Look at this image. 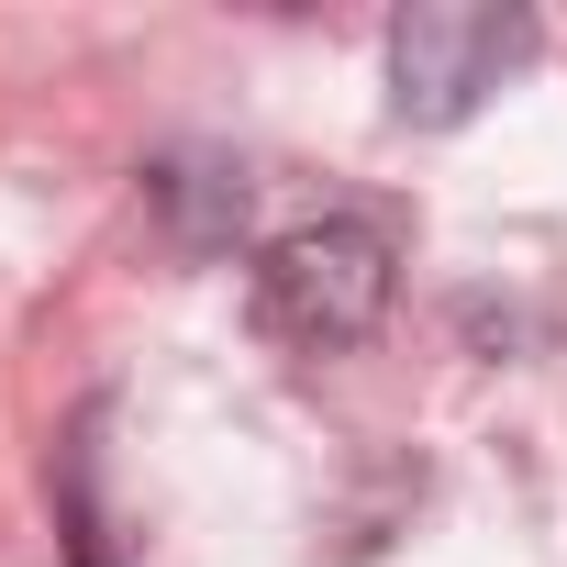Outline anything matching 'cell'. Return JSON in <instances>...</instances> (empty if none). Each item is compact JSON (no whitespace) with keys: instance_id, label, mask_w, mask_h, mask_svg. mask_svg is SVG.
Masks as SVG:
<instances>
[{"instance_id":"obj_1","label":"cell","mask_w":567,"mask_h":567,"mask_svg":"<svg viewBox=\"0 0 567 567\" xmlns=\"http://www.w3.org/2000/svg\"><path fill=\"white\" fill-rule=\"evenodd\" d=\"M390 290H401V256L368 212H323V223H290L267 256H256V323L301 357H346L390 323Z\"/></svg>"},{"instance_id":"obj_2","label":"cell","mask_w":567,"mask_h":567,"mask_svg":"<svg viewBox=\"0 0 567 567\" xmlns=\"http://www.w3.org/2000/svg\"><path fill=\"white\" fill-rule=\"evenodd\" d=\"M523 56H534V23H523V12L423 0V12L390 23V112H401V123H467Z\"/></svg>"}]
</instances>
